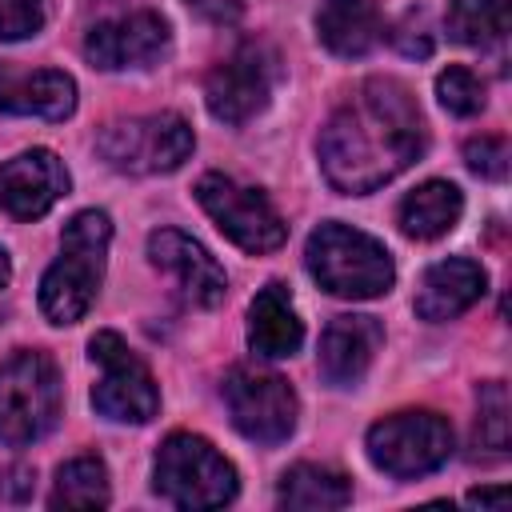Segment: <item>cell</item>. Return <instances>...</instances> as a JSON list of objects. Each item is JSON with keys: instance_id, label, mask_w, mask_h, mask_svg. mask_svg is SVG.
<instances>
[{"instance_id": "20", "label": "cell", "mask_w": 512, "mask_h": 512, "mask_svg": "<svg viewBox=\"0 0 512 512\" xmlns=\"http://www.w3.org/2000/svg\"><path fill=\"white\" fill-rule=\"evenodd\" d=\"M464 212V196L456 184L448 180H424L420 188H412L400 200V228L412 240H440L444 232H452L460 224Z\"/></svg>"}, {"instance_id": "25", "label": "cell", "mask_w": 512, "mask_h": 512, "mask_svg": "<svg viewBox=\"0 0 512 512\" xmlns=\"http://www.w3.org/2000/svg\"><path fill=\"white\" fill-rule=\"evenodd\" d=\"M436 96L452 116H476L484 108V84L460 64H448L436 76Z\"/></svg>"}, {"instance_id": "10", "label": "cell", "mask_w": 512, "mask_h": 512, "mask_svg": "<svg viewBox=\"0 0 512 512\" xmlns=\"http://www.w3.org/2000/svg\"><path fill=\"white\" fill-rule=\"evenodd\" d=\"M276 52L260 40H244L228 60H220L208 80H204V104L208 112L220 120V124H248L252 116H260L272 100V88H276Z\"/></svg>"}, {"instance_id": "9", "label": "cell", "mask_w": 512, "mask_h": 512, "mask_svg": "<svg viewBox=\"0 0 512 512\" xmlns=\"http://www.w3.org/2000/svg\"><path fill=\"white\" fill-rule=\"evenodd\" d=\"M88 356L92 364H100V380L92 384V408L116 424H148L160 408V392L144 360L116 332H96Z\"/></svg>"}, {"instance_id": "6", "label": "cell", "mask_w": 512, "mask_h": 512, "mask_svg": "<svg viewBox=\"0 0 512 512\" xmlns=\"http://www.w3.org/2000/svg\"><path fill=\"white\" fill-rule=\"evenodd\" d=\"M96 148L116 172L160 176V172H176L192 156L196 136L180 112H152V116L112 120L96 136Z\"/></svg>"}, {"instance_id": "26", "label": "cell", "mask_w": 512, "mask_h": 512, "mask_svg": "<svg viewBox=\"0 0 512 512\" xmlns=\"http://www.w3.org/2000/svg\"><path fill=\"white\" fill-rule=\"evenodd\" d=\"M48 0H0V40H28L44 28Z\"/></svg>"}, {"instance_id": "11", "label": "cell", "mask_w": 512, "mask_h": 512, "mask_svg": "<svg viewBox=\"0 0 512 512\" xmlns=\"http://www.w3.org/2000/svg\"><path fill=\"white\" fill-rule=\"evenodd\" d=\"M224 404L232 416V428L252 444H284L296 428L300 404L284 376L276 372H252L232 368L224 376Z\"/></svg>"}, {"instance_id": "8", "label": "cell", "mask_w": 512, "mask_h": 512, "mask_svg": "<svg viewBox=\"0 0 512 512\" xmlns=\"http://www.w3.org/2000/svg\"><path fill=\"white\" fill-rule=\"evenodd\" d=\"M196 200L212 216V224L244 252H272L288 240V224L272 208V200L260 188H248L232 176L208 172L196 180Z\"/></svg>"}, {"instance_id": "29", "label": "cell", "mask_w": 512, "mask_h": 512, "mask_svg": "<svg viewBox=\"0 0 512 512\" xmlns=\"http://www.w3.org/2000/svg\"><path fill=\"white\" fill-rule=\"evenodd\" d=\"M184 4L208 24H236L244 12V0H184Z\"/></svg>"}, {"instance_id": "4", "label": "cell", "mask_w": 512, "mask_h": 512, "mask_svg": "<svg viewBox=\"0 0 512 512\" xmlns=\"http://www.w3.org/2000/svg\"><path fill=\"white\" fill-rule=\"evenodd\" d=\"M152 488L160 500L172 508H224L236 500V468L204 440L192 432H172L152 464Z\"/></svg>"}, {"instance_id": "15", "label": "cell", "mask_w": 512, "mask_h": 512, "mask_svg": "<svg viewBox=\"0 0 512 512\" xmlns=\"http://www.w3.org/2000/svg\"><path fill=\"white\" fill-rule=\"evenodd\" d=\"M384 344V328L376 316H336L320 336V372L336 388H352L372 368Z\"/></svg>"}, {"instance_id": "1", "label": "cell", "mask_w": 512, "mask_h": 512, "mask_svg": "<svg viewBox=\"0 0 512 512\" xmlns=\"http://www.w3.org/2000/svg\"><path fill=\"white\" fill-rule=\"evenodd\" d=\"M316 152L336 192L364 196L384 188L424 152V120L412 92L392 76L364 80L320 128Z\"/></svg>"}, {"instance_id": "28", "label": "cell", "mask_w": 512, "mask_h": 512, "mask_svg": "<svg viewBox=\"0 0 512 512\" xmlns=\"http://www.w3.org/2000/svg\"><path fill=\"white\" fill-rule=\"evenodd\" d=\"M396 48H400L404 56H416V60H424V56L432 52V32H428L424 16H408V20L396 28Z\"/></svg>"}, {"instance_id": "23", "label": "cell", "mask_w": 512, "mask_h": 512, "mask_svg": "<svg viewBox=\"0 0 512 512\" xmlns=\"http://www.w3.org/2000/svg\"><path fill=\"white\" fill-rule=\"evenodd\" d=\"M112 500L108 488V468L100 456H76L60 464L56 488H52V508H104Z\"/></svg>"}, {"instance_id": "17", "label": "cell", "mask_w": 512, "mask_h": 512, "mask_svg": "<svg viewBox=\"0 0 512 512\" xmlns=\"http://www.w3.org/2000/svg\"><path fill=\"white\" fill-rule=\"evenodd\" d=\"M0 112L64 120L76 112V80L60 68L40 72H0Z\"/></svg>"}, {"instance_id": "32", "label": "cell", "mask_w": 512, "mask_h": 512, "mask_svg": "<svg viewBox=\"0 0 512 512\" xmlns=\"http://www.w3.org/2000/svg\"><path fill=\"white\" fill-rule=\"evenodd\" d=\"M8 276H12V264H8V252L0 248V288L8 284Z\"/></svg>"}, {"instance_id": "27", "label": "cell", "mask_w": 512, "mask_h": 512, "mask_svg": "<svg viewBox=\"0 0 512 512\" xmlns=\"http://www.w3.org/2000/svg\"><path fill=\"white\" fill-rule=\"evenodd\" d=\"M464 160H468V168H472L476 176H484V180H504L512 152H508V140H504V136H480V140H468V144H464Z\"/></svg>"}, {"instance_id": "14", "label": "cell", "mask_w": 512, "mask_h": 512, "mask_svg": "<svg viewBox=\"0 0 512 512\" xmlns=\"http://www.w3.org/2000/svg\"><path fill=\"white\" fill-rule=\"evenodd\" d=\"M148 256L156 268H164L176 288L184 292L188 304L196 308H216L228 292V276L224 268L208 256L204 244H196L192 236H184L180 228H156L148 236Z\"/></svg>"}, {"instance_id": "18", "label": "cell", "mask_w": 512, "mask_h": 512, "mask_svg": "<svg viewBox=\"0 0 512 512\" xmlns=\"http://www.w3.org/2000/svg\"><path fill=\"white\" fill-rule=\"evenodd\" d=\"M248 344L264 360H284L304 344V324L280 280L264 284L248 304Z\"/></svg>"}, {"instance_id": "5", "label": "cell", "mask_w": 512, "mask_h": 512, "mask_svg": "<svg viewBox=\"0 0 512 512\" xmlns=\"http://www.w3.org/2000/svg\"><path fill=\"white\" fill-rule=\"evenodd\" d=\"M60 420V376L44 352H16L0 364V444L24 448Z\"/></svg>"}, {"instance_id": "13", "label": "cell", "mask_w": 512, "mask_h": 512, "mask_svg": "<svg viewBox=\"0 0 512 512\" xmlns=\"http://www.w3.org/2000/svg\"><path fill=\"white\" fill-rule=\"evenodd\" d=\"M68 192V168L48 148H28L0 164V216L36 220Z\"/></svg>"}, {"instance_id": "31", "label": "cell", "mask_w": 512, "mask_h": 512, "mask_svg": "<svg viewBox=\"0 0 512 512\" xmlns=\"http://www.w3.org/2000/svg\"><path fill=\"white\" fill-rule=\"evenodd\" d=\"M504 500H508L504 488H472V492H468V504H480V508H484V504H496V508H500Z\"/></svg>"}, {"instance_id": "16", "label": "cell", "mask_w": 512, "mask_h": 512, "mask_svg": "<svg viewBox=\"0 0 512 512\" xmlns=\"http://www.w3.org/2000/svg\"><path fill=\"white\" fill-rule=\"evenodd\" d=\"M488 288V276L476 260L468 256H448L436 260L416 288V316L420 320H452L460 312H468Z\"/></svg>"}, {"instance_id": "21", "label": "cell", "mask_w": 512, "mask_h": 512, "mask_svg": "<svg viewBox=\"0 0 512 512\" xmlns=\"http://www.w3.org/2000/svg\"><path fill=\"white\" fill-rule=\"evenodd\" d=\"M276 500L284 508L328 512V508H344L352 500V484H348V476H340V472H332L324 464H292L280 476Z\"/></svg>"}, {"instance_id": "3", "label": "cell", "mask_w": 512, "mask_h": 512, "mask_svg": "<svg viewBox=\"0 0 512 512\" xmlns=\"http://www.w3.org/2000/svg\"><path fill=\"white\" fill-rule=\"evenodd\" d=\"M304 260H308V272L312 280L332 292V296H344V300H372V296H384L396 280V268H392V252L360 232V228H348V224H320L312 236H308V248H304Z\"/></svg>"}, {"instance_id": "7", "label": "cell", "mask_w": 512, "mask_h": 512, "mask_svg": "<svg viewBox=\"0 0 512 512\" xmlns=\"http://www.w3.org/2000/svg\"><path fill=\"white\" fill-rule=\"evenodd\" d=\"M448 456H452V424L440 412L428 408L396 412L368 428V460L396 480L428 476L444 468Z\"/></svg>"}, {"instance_id": "24", "label": "cell", "mask_w": 512, "mask_h": 512, "mask_svg": "<svg viewBox=\"0 0 512 512\" xmlns=\"http://www.w3.org/2000/svg\"><path fill=\"white\" fill-rule=\"evenodd\" d=\"M480 416H476V448H484L488 456H504L508 452V392L500 380L480 384Z\"/></svg>"}, {"instance_id": "2", "label": "cell", "mask_w": 512, "mask_h": 512, "mask_svg": "<svg viewBox=\"0 0 512 512\" xmlns=\"http://www.w3.org/2000/svg\"><path fill=\"white\" fill-rule=\"evenodd\" d=\"M108 240H112L108 212L84 208L64 224L60 256L48 264V272L40 280V312L52 324H76L92 308L100 280H104Z\"/></svg>"}, {"instance_id": "12", "label": "cell", "mask_w": 512, "mask_h": 512, "mask_svg": "<svg viewBox=\"0 0 512 512\" xmlns=\"http://www.w3.org/2000/svg\"><path fill=\"white\" fill-rule=\"evenodd\" d=\"M168 40H172V32L160 12H132V16L96 24L84 40V56L104 72L148 68V64L164 60Z\"/></svg>"}, {"instance_id": "19", "label": "cell", "mask_w": 512, "mask_h": 512, "mask_svg": "<svg viewBox=\"0 0 512 512\" xmlns=\"http://www.w3.org/2000/svg\"><path fill=\"white\" fill-rule=\"evenodd\" d=\"M316 36L336 56H368L384 40V16L372 0H324L316 12Z\"/></svg>"}, {"instance_id": "30", "label": "cell", "mask_w": 512, "mask_h": 512, "mask_svg": "<svg viewBox=\"0 0 512 512\" xmlns=\"http://www.w3.org/2000/svg\"><path fill=\"white\" fill-rule=\"evenodd\" d=\"M32 468H8L0 476V500H28L32 496Z\"/></svg>"}, {"instance_id": "22", "label": "cell", "mask_w": 512, "mask_h": 512, "mask_svg": "<svg viewBox=\"0 0 512 512\" xmlns=\"http://www.w3.org/2000/svg\"><path fill=\"white\" fill-rule=\"evenodd\" d=\"M444 24L456 44L492 48L508 36V0H448Z\"/></svg>"}]
</instances>
